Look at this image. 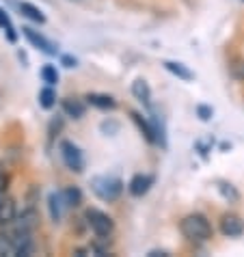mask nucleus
I'll return each mask as SVG.
<instances>
[{
  "label": "nucleus",
  "mask_w": 244,
  "mask_h": 257,
  "mask_svg": "<svg viewBox=\"0 0 244 257\" xmlns=\"http://www.w3.org/2000/svg\"><path fill=\"white\" fill-rule=\"evenodd\" d=\"M197 112H199V117L203 119V121H207V119L212 117V108H210V106H199Z\"/></svg>",
  "instance_id": "4be33fe9"
},
{
  "label": "nucleus",
  "mask_w": 244,
  "mask_h": 257,
  "mask_svg": "<svg viewBox=\"0 0 244 257\" xmlns=\"http://www.w3.org/2000/svg\"><path fill=\"white\" fill-rule=\"evenodd\" d=\"M41 78H44L46 84L54 87V84L59 82V71H56L54 65H44V69H41Z\"/></svg>",
  "instance_id": "a211bd4d"
},
{
  "label": "nucleus",
  "mask_w": 244,
  "mask_h": 257,
  "mask_svg": "<svg viewBox=\"0 0 244 257\" xmlns=\"http://www.w3.org/2000/svg\"><path fill=\"white\" fill-rule=\"evenodd\" d=\"M152 186H154L152 175H134L132 182L128 184V190H130V195H134V197H143V195H147Z\"/></svg>",
  "instance_id": "0eeeda50"
},
{
  "label": "nucleus",
  "mask_w": 244,
  "mask_h": 257,
  "mask_svg": "<svg viewBox=\"0 0 244 257\" xmlns=\"http://www.w3.org/2000/svg\"><path fill=\"white\" fill-rule=\"evenodd\" d=\"M22 33H24V37L31 41L35 48H39V50H41V52H46V54H56L54 44H50L46 37H41V35H39L37 31H33L31 26H24V28H22Z\"/></svg>",
  "instance_id": "423d86ee"
},
{
  "label": "nucleus",
  "mask_w": 244,
  "mask_h": 257,
  "mask_svg": "<svg viewBox=\"0 0 244 257\" xmlns=\"http://www.w3.org/2000/svg\"><path fill=\"white\" fill-rule=\"evenodd\" d=\"M39 104L44 106L46 110H50V108H52V106L56 104V95H54V91H52V87H50V84L39 93Z\"/></svg>",
  "instance_id": "f3484780"
},
{
  "label": "nucleus",
  "mask_w": 244,
  "mask_h": 257,
  "mask_svg": "<svg viewBox=\"0 0 244 257\" xmlns=\"http://www.w3.org/2000/svg\"><path fill=\"white\" fill-rule=\"evenodd\" d=\"M61 156H63V160H65L67 164V169L71 171H76V173H80L82 167H84V160H82V154H80V149H78L74 143H61Z\"/></svg>",
  "instance_id": "20e7f679"
},
{
  "label": "nucleus",
  "mask_w": 244,
  "mask_h": 257,
  "mask_svg": "<svg viewBox=\"0 0 244 257\" xmlns=\"http://www.w3.org/2000/svg\"><path fill=\"white\" fill-rule=\"evenodd\" d=\"M63 197H65L67 208H76V205H80V203H82V195H80V190H78L76 186H71V188H67V190H63Z\"/></svg>",
  "instance_id": "dca6fc26"
},
{
  "label": "nucleus",
  "mask_w": 244,
  "mask_h": 257,
  "mask_svg": "<svg viewBox=\"0 0 244 257\" xmlns=\"http://www.w3.org/2000/svg\"><path fill=\"white\" fill-rule=\"evenodd\" d=\"M91 188L93 192L102 199V201H114L121 192H124V184L119 177L112 175H97L91 180Z\"/></svg>",
  "instance_id": "f03ea898"
},
{
  "label": "nucleus",
  "mask_w": 244,
  "mask_h": 257,
  "mask_svg": "<svg viewBox=\"0 0 244 257\" xmlns=\"http://www.w3.org/2000/svg\"><path fill=\"white\" fill-rule=\"evenodd\" d=\"M63 110L71 119H80L84 115V104H80L78 99H63Z\"/></svg>",
  "instance_id": "2eb2a0df"
},
{
  "label": "nucleus",
  "mask_w": 244,
  "mask_h": 257,
  "mask_svg": "<svg viewBox=\"0 0 244 257\" xmlns=\"http://www.w3.org/2000/svg\"><path fill=\"white\" fill-rule=\"evenodd\" d=\"M87 102L91 106H95V108H104V110H108V108H114V99L110 95H102V93H89L87 95Z\"/></svg>",
  "instance_id": "ddd939ff"
},
{
  "label": "nucleus",
  "mask_w": 244,
  "mask_h": 257,
  "mask_svg": "<svg viewBox=\"0 0 244 257\" xmlns=\"http://www.w3.org/2000/svg\"><path fill=\"white\" fill-rule=\"evenodd\" d=\"M87 223L93 229V233L99 235V238H106V235L112 233V218L108 216L106 212H99V210H87Z\"/></svg>",
  "instance_id": "7ed1b4c3"
},
{
  "label": "nucleus",
  "mask_w": 244,
  "mask_h": 257,
  "mask_svg": "<svg viewBox=\"0 0 244 257\" xmlns=\"http://www.w3.org/2000/svg\"><path fill=\"white\" fill-rule=\"evenodd\" d=\"M0 28H5V33H7V37H9V41H16V31H13V24H11V20L9 16L0 9Z\"/></svg>",
  "instance_id": "6ab92c4d"
},
{
  "label": "nucleus",
  "mask_w": 244,
  "mask_h": 257,
  "mask_svg": "<svg viewBox=\"0 0 244 257\" xmlns=\"http://www.w3.org/2000/svg\"><path fill=\"white\" fill-rule=\"evenodd\" d=\"M20 13L26 16L28 20H33V22H37V24H44L46 22V16L37 9V7H33L31 3H20Z\"/></svg>",
  "instance_id": "4468645a"
},
{
  "label": "nucleus",
  "mask_w": 244,
  "mask_h": 257,
  "mask_svg": "<svg viewBox=\"0 0 244 257\" xmlns=\"http://www.w3.org/2000/svg\"><path fill=\"white\" fill-rule=\"evenodd\" d=\"M0 255H18L16 233H0Z\"/></svg>",
  "instance_id": "9d476101"
},
{
  "label": "nucleus",
  "mask_w": 244,
  "mask_h": 257,
  "mask_svg": "<svg viewBox=\"0 0 244 257\" xmlns=\"http://www.w3.org/2000/svg\"><path fill=\"white\" fill-rule=\"evenodd\" d=\"M229 74H231L235 80H242L244 82V61L242 59L231 61V65H229Z\"/></svg>",
  "instance_id": "aec40b11"
},
{
  "label": "nucleus",
  "mask_w": 244,
  "mask_h": 257,
  "mask_svg": "<svg viewBox=\"0 0 244 257\" xmlns=\"http://www.w3.org/2000/svg\"><path fill=\"white\" fill-rule=\"evenodd\" d=\"M167 255H169V253H164V251H152L147 257H167Z\"/></svg>",
  "instance_id": "b1692460"
},
{
  "label": "nucleus",
  "mask_w": 244,
  "mask_h": 257,
  "mask_svg": "<svg viewBox=\"0 0 244 257\" xmlns=\"http://www.w3.org/2000/svg\"><path fill=\"white\" fill-rule=\"evenodd\" d=\"M218 190L225 195L227 199H231V201H238V192L233 190L231 184H225V182H218Z\"/></svg>",
  "instance_id": "412c9836"
},
{
  "label": "nucleus",
  "mask_w": 244,
  "mask_h": 257,
  "mask_svg": "<svg viewBox=\"0 0 244 257\" xmlns=\"http://www.w3.org/2000/svg\"><path fill=\"white\" fill-rule=\"evenodd\" d=\"M63 65L65 67H76V59H71V56H63Z\"/></svg>",
  "instance_id": "5701e85b"
},
{
  "label": "nucleus",
  "mask_w": 244,
  "mask_h": 257,
  "mask_svg": "<svg viewBox=\"0 0 244 257\" xmlns=\"http://www.w3.org/2000/svg\"><path fill=\"white\" fill-rule=\"evenodd\" d=\"M16 220V201L11 197L0 199V225H9Z\"/></svg>",
  "instance_id": "6e6552de"
},
{
  "label": "nucleus",
  "mask_w": 244,
  "mask_h": 257,
  "mask_svg": "<svg viewBox=\"0 0 244 257\" xmlns=\"http://www.w3.org/2000/svg\"><path fill=\"white\" fill-rule=\"evenodd\" d=\"M132 95L139 99V102L149 104V99H152V91H149V84L143 80V78H139V80L132 84Z\"/></svg>",
  "instance_id": "9b49d317"
},
{
  "label": "nucleus",
  "mask_w": 244,
  "mask_h": 257,
  "mask_svg": "<svg viewBox=\"0 0 244 257\" xmlns=\"http://www.w3.org/2000/svg\"><path fill=\"white\" fill-rule=\"evenodd\" d=\"M65 208H67V203H65L63 192H52V195H50V214H52L54 223H59V220H61L63 210H65Z\"/></svg>",
  "instance_id": "1a4fd4ad"
},
{
  "label": "nucleus",
  "mask_w": 244,
  "mask_h": 257,
  "mask_svg": "<svg viewBox=\"0 0 244 257\" xmlns=\"http://www.w3.org/2000/svg\"><path fill=\"white\" fill-rule=\"evenodd\" d=\"M164 67H167L171 74L173 76H177V78H182V80H192L195 78V74L186 67V65H182V63H175V61H164Z\"/></svg>",
  "instance_id": "f8f14e48"
},
{
  "label": "nucleus",
  "mask_w": 244,
  "mask_h": 257,
  "mask_svg": "<svg viewBox=\"0 0 244 257\" xmlns=\"http://www.w3.org/2000/svg\"><path fill=\"white\" fill-rule=\"evenodd\" d=\"M179 231L190 242H207L212 238V225L203 214H188L179 223Z\"/></svg>",
  "instance_id": "f257e3e1"
},
{
  "label": "nucleus",
  "mask_w": 244,
  "mask_h": 257,
  "mask_svg": "<svg viewBox=\"0 0 244 257\" xmlns=\"http://www.w3.org/2000/svg\"><path fill=\"white\" fill-rule=\"evenodd\" d=\"M220 231L229 235V238H238L244 233V220L238 214H222L220 218Z\"/></svg>",
  "instance_id": "39448f33"
}]
</instances>
